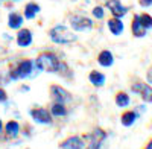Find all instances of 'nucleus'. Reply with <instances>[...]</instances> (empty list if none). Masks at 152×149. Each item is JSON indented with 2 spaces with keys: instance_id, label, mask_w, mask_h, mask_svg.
<instances>
[{
  "instance_id": "nucleus-1",
  "label": "nucleus",
  "mask_w": 152,
  "mask_h": 149,
  "mask_svg": "<svg viewBox=\"0 0 152 149\" xmlns=\"http://www.w3.org/2000/svg\"><path fill=\"white\" fill-rule=\"evenodd\" d=\"M35 69L38 72H47V73H56L59 72V67L62 64V59L52 50H44L38 53L35 58Z\"/></svg>"
},
{
  "instance_id": "nucleus-2",
  "label": "nucleus",
  "mask_w": 152,
  "mask_h": 149,
  "mask_svg": "<svg viewBox=\"0 0 152 149\" xmlns=\"http://www.w3.org/2000/svg\"><path fill=\"white\" fill-rule=\"evenodd\" d=\"M35 70L37 69H35V63H34V61L29 59V58H23V59L17 61V63H14L9 67L8 74H9L11 81H20V79L31 78Z\"/></svg>"
},
{
  "instance_id": "nucleus-3",
  "label": "nucleus",
  "mask_w": 152,
  "mask_h": 149,
  "mask_svg": "<svg viewBox=\"0 0 152 149\" xmlns=\"http://www.w3.org/2000/svg\"><path fill=\"white\" fill-rule=\"evenodd\" d=\"M49 38L55 44H73L78 40V35L73 29H69L64 24H56L49 29Z\"/></svg>"
},
{
  "instance_id": "nucleus-4",
  "label": "nucleus",
  "mask_w": 152,
  "mask_h": 149,
  "mask_svg": "<svg viewBox=\"0 0 152 149\" xmlns=\"http://www.w3.org/2000/svg\"><path fill=\"white\" fill-rule=\"evenodd\" d=\"M107 137H108V134L104 128H100V126L93 128V131L90 134H87L85 137H82L85 142L84 149H102V145L107 140Z\"/></svg>"
},
{
  "instance_id": "nucleus-5",
  "label": "nucleus",
  "mask_w": 152,
  "mask_h": 149,
  "mask_svg": "<svg viewBox=\"0 0 152 149\" xmlns=\"http://www.w3.org/2000/svg\"><path fill=\"white\" fill-rule=\"evenodd\" d=\"M131 93L137 94L145 104H152V85L142 79H134L129 84Z\"/></svg>"
},
{
  "instance_id": "nucleus-6",
  "label": "nucleus",
  "mask_w": 152,
  "mask_h": 149,
  "mask_svg": "<svg viewBox=\"0 0 152 149\" xmlns=\"http://www.w3.org/2000/svg\"><path fill=\"white\" fill-rule=\"evenodd\" d=\"M69 24L75 32H88V31L93 29L94 21L84 14H70L69 15Z\"/></svg>"
},
{
  "instance_id": "nucleus-7",
  "label": "nucleus",
  "mask_w": 152,
  "mask_h": 149,
  "mask_svg": "<svg viewBox=\"0 0 152 149\" xmlns=\"http://www.w3.org/2000/svg\"><path fill=\"white\" fill-rule=\"evenodd\" d=\"M49 94H50V99L52 102H61V104H70L73 101V96L72 93L64 88L62 85H58V84H52L49 87Z\"/></svg>"
},
{
  "instance_id": "nucleus-8",
  "label": "nucleus",
  "mask_w": 152,
  "mask_h": 149,
  "mask_svg": "<svg viewBox=\"0 0 152 149\" xmlns=\"http://www.w3.org/2000/svg\"><path fill=\"white\" fill-rule=\"evenodd\" d=\"M29 114L32 117V120L35 123H38V125H53V116L50 114L49 108L46 107H34L31 108Z\"/></svg>"
},
{
  "instance_id": "nucleus-9",
  "label": "nucleus",
  "mask_w": 152,
  "mask_h": 149,
  "mask_svg": "<svg viewBox=\"0 0 152 149\" xmlns=\"http://www.w3.org/2000/svg\"><path fill=\"white\" fill-rule=\"evenodd\" d=\"M105 6L110 9L111 15H113V17H117V18H123L126 14H128V11H129L128 6L122 5L120 0H107Z\"/></svg>"
},
{
  "instance_id": "nucleus-10",
  "label": "nucleus",
  "mask_w": 152,
  "mask_h": 149,
  "mask_svg": "<svg viewBox=\"0 0 152 149\" xmlns=\"http://www.w3.org/2000/svg\"><path fill=\"white\" fill-rule=\"evenodd\" d=\"M34 41V35H32V31L28 29V28H20L17 35H15V43L18 47L21 49H26L32 44Z\"/></svg>"
},
{
  "instance_id": "nucleus-11",
  "label": "nucleus",
  "mask_w": 152,
  "mask_h": 149,
  "mask_svg": "<svg viewBox=\"0 0 152 149\" xmlns=\"http://www.w3.org/2000/svg\"><path fill=\"white\" fill-rule=\"evenodd\" d=\"M85 142L81 135H69L59 143V149H84Z\"/></svg>"
},
{
  "instance_id": "nucleus-12",
  "label": "nucleus",
  "mask_w": 152,
  "mask_h": 149,
  "mask_svg": "<svg viewBox=\"0 0 152 149\" xmlns=\"http://www.w3.org/2000/svg\"><path fill=\"white\" fill-rule=\"evenodd\" d=\"M20 134H21V125L18 123V120L11 119L5 123V137L8 140H15Z\"/></svg>"
},
{
  "instance_id": "nucleus-13",
  "label": "nucleus",
  "mask_w": 152,
  "mask_h": 149,
  "mask_svg": "<svg viewBox=\"0 0 152 149\" xmlns=\"http://www.w3.org/2000/svg\"><path fill=\"white\" fill-rule=\"evenodd\" d=\"M138 119V111L137 110H123L120 114V123L125 128H131Z\"/></svg>"
},
{
  "instance_id": "nucleus-14",
  "label": "nucleus",
  "mask_w": 152,
  "mask_h": 149,
  "mask_svg": "<svg viewBox=\"0 0 152 149\" xmlns=\"http://www.w3.org/2000/svg\"><path fill=\"white\" fill-rule=\"evenodd\" d=\"M88 82L93 87H96V88H100V87L105 85L107 76H105V73H102L100 70H91L88 73Z\"/></svg>"
},
{
  "instance_id": "nucleus-15",
  "label": "nucleus",
  "mask_w": 152,
  "mask_h": 149,
  "mask_svg": "<svg viewBox=\"0 0 152 149\" xmlns=\"http://www.w3.org/2000/svg\"><path fill=\"white\" fill-rule=\"evenodd\" d=\"M107 26H108L110 32H111L114 37L122 35V34H123V31H125V24H123L122 18H117V17H111V18H108Z\"/></svg>"
},
{
  "instance_id": "nucleus-16",
  "label": "nucleus",
  "mask_w": 152,
  "mask_h": 149,
  "mask_svg": "<svg viewBox=\"0 0 152 149\" xmlns=\"http://www.w3.org/2000/svg\"><path fill=\"white\" fill-rule=\"evenodd\" d=\"M97 64L100 67H105V69L113 67V64H114V55H113V52L108 50V49L100 50L97 53Z\"/></svg>"
},
{
  "instance_id": "nucleus-17",
  "label": "nucleus",
  "mask_w": 152,
  "mask_h": 149,
  "mask_svg": "<svg viewBox=\"0 0 152 149\" xmlns=\"http://www.w3.org/2000/svg\"><path fill=\"white\" fill-rule=\"evenodd\" d=\"M23 21H24L23 14H20V12H17V11H12V12L8 14V28L9 29L18 31L23 26Z\"/></svg>"
},
{
  "instance_id": "nucleus-18",
  "label": "nucleus",
  "mask_w": 152,
  "mask_h": 149,
  "mask_svg": "<svg viewBox=\"0 0 152 149\" xmlns=\"http://www.w3.org/2000/svg\"><path fill=\"white\" fill-rule=\"evenodd\" d=\"M146 29L143 28V24L140 23V18H138V14H134L132 20H131V34L135 38H143L146 35Z\"/></svg>"
},
{
  "instance_id": "nucleus-19",
  "label": "nucleus",
  "mask_w": 152,
  "mask_h": 149,
  "mask_svg": "<svg viewBox=\"0 0 152 149\" xmlns=\"http://www.w3.org/2000/svg\"><path fill=\"white\" fill-rule=\"evenodd\" d=\"M49 111L53 117H66L69 116V107L67 104H61V102H52L49 107Z\"/></svg>"
},
{
  "instance_id": "nucleus-20",
  "label": "nucleus",
  "mask_w": 152,
  "mask_h": 149,
  "mask_svg": "<svg viewBox=\"0 0 152 149\" xmlns=\"http://www.w3.org/2000/svg\"><path fill=\"white\" fill-rule=\"evenodd\" d=\"M114 104H116L119 108H126L129 104H131V97H129V94L126 93V91H123V90H119L116 94H114Z\"/></svg>"
},
{
  "instance_id": "nucleus-21",
  "label": "nucleus",
  "mask_w": 152,
  "mask_h": 149,
  "mask_svg": "<svg viewBox=\"0 0 152 149\" xmlns=\"http://www.w3.org/2000/svg\"><path fill=\"white\" fill-rule=\"evenodd\" d=\"M38 12H40V5L35 3V2H29V3H26V6H24L23 17L28 18V20H32V18L37 17Z\"/></svg>"
},
{
  "instance_id": "nucleus-22",
  "label": "nucleus",
  "mask_w": 152,
  "mask_h": 149,
  "mask_svg": "<svg viewBox=\"0 0 152 149\" xmlns=\"http://www.w3.org/2000/svg\"><path fill=\"white\" fill-rule=\"evenodd\" d=\"M138 18H140V23L143 24V28L146 31L152 29V15L151 14H148V12H142V14H138Z\"/></svg>"
},
{
  "instance_id": "nucleus-23",
  "label": "nucleus",
  "mask_w": 152,
  "mask_h": 149,
  "mask_svg": "<svg viewBox=\"0 0 152 149\" xmlns=\"http://www.w3.org/2000/svg\"><path fill=\"white\" fill-rule=\"evenodd\" d=\"M91 14H93L94 18L102 20V18L105 17V9H104V6H94V8L91 9Z\"/></svg>"
},
{
  "instance_id": "nucleus-24",
  "label": "nucleus",
  "mask_w": 152,
  "mask_h": 149,
  "mask_svg": "<svg viewBox=\"0 0 152 149\" xmlns=\"http://www.w3.org/2000/svg\"><path fill=\"white\" fill-rule=\"evenodd\" d=\"M9 82H11V78H9L8 72H6V73L0 72V87H3V85H8Z\"/></svg>"
},
{
  "instance_id": "nucleus-25",
  "label": "nucleus",
  "mask_w": 152,
  "mask_h": 149,
  "mask_svg": "<svg viewBox=\"0 0 152 149\" xmlns=\"http://www.w3.org/2000/svg\"><path fill=\"white\" fill-rule=\"evenodd\" d=\"M8 93H6V90L3 88V87H0V104H6L8 102Z\"/></svg>"
},
{
  "instance_id": "nucleus-26",
  "label": "nucleus",
  "mask_w": 152,
  "mask_h": 149,
  "mask_svg": "<svg viewBox=\"0 0 152 149\" xmlns=\"http://www.w3.org/2000/svg\"><path fill=\"white\" fill-rule=\"evenodd\" d=\"M138 5L142 8H149L152 6V0H138Z\"/></svg>"
},
{
  "instance_id": "nucleus-27",
  "label": "nucleus",
  "mask_w": 152,
  "mask_h": 149,
  "mask_svg": "<svg viewBox=\"0 0 152 149\" xmlns=\"http://www.w3.org/2000/svg\"><path fill=\"white\" fill-rule=\"evenodd\" d=\"M146 81L152 85V66H151V67L146 70Z\"/></svg>"
},
{
  "instance_id": "nucleus-28",
  "label": "nucleus",
  "mask_w": 152,
  "mask_h": 149,
  "mask_svg": "<svg viewBox=\"0 0 152 149\" xmlns=\"http://www.w3.org/2000/svg\"><path fill=\"white\" fill-rule=\"evenodd\" d=\"M3 135H5V123H3L2 119H0V140L3 139Z\"/></svg>"
},
{
  "instance_id": "nucleus-29",
  "label": "nucleus",
  "mask_w": 152,
  "mask_h": 149,
  "mask_svg": "<svg viewBox=\"0 0 152 149\" xmlns=\"http://www.w3.org/2000/svg\"><path fill=\"white\" fill-rule=\"evenodd\" d=\"M143 149H152V137H151V139L148 140V143H146V145L143 146Z\"/></svg>"
},
{
  "instance_id": "nucleus-30",
  "label": "nucleus",
  "mask_w": 152,
  "mask_h": 149,
  "mask_svg": "<svg viewBox=\"0 0 152 149\" xmlns=\"http://www.w3.org/2000/svg\"><path fill=\"white\" fill-rule=\"evenodd\" d=\"M0 2H6V0H0ZM14 2H18V0H14Z\"/></svg>"
},
{
  "instance_id": "nucleus-31",
  "label": "nucleus",
  "mask_w": 152,
  "mask_h": 149,
  "mask_svg": "<svg viewBox=\"0 0 152 149\" xmlns=\"http://www.w3.org/2000/svg\"><path fill=\"white\" fill-rule=\"evenodd\" d=\"M26 149H29V148H26Z\"/></svg>"
}]
</instances>
